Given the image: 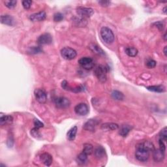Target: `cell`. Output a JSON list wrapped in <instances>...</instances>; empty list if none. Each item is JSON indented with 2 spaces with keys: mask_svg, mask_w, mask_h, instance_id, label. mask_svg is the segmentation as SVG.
I'll return each instance as SVG.
<instances>
[{
  "mask_svg": "<svg viewBox=\"0 0 167 167\" xmlns=\"http://www.w3.org/2000/svg\"><path fill=\"white\" fill-rule=\"evenodd\" d=\"M1 22L2 24L10 25V26H12L15 24L13 17L8 15L1 16Z\"/></svg>",
  "mask_w": 167,
  "mask_h": 167,
  "instance_id": "obj_15",
  "label": "cell"
},
{
  "mask_svg": "<svg viewBox=\"0 0 167 167\" xmlns=\"http://www.w3.org/2000/svg\"><path fill=\"white\" fill-rule=\"evenodd\" d=\"M163 12L164 13H165V14H166V7L163 9Z\"/></svg>",
  "mask_w": 167,
  "mask_h": 167,
  "instance_id": "obj_42",
  "label": "cell"
},
{
  "mask_svg": "<svg viewBox=\"0 0 167 167\" xmlns=\"http://www.w3.org/2000/svg\"><path fill=\"white\" fill-rule=\"evenodd\" d=\"M156 62L153 59H148L146 61V66L149 69H153L156 66Z\"/></svg>",
  "mask_w": 167,
  "mask_h": 167,
  "instance_id": "obj_32",
  "label": "cell"
},
{
  "mask_svg": "<svg viewBox=\"0 0 167 167\" xmlns=\"http://www.w3.org/2000/svg\"><path fill=\"white\" fill-rule=\"evenodd\" d=\"M101 36L102 39L107 44H111L114 41V35L110 28L102 27L101 30Z\"/></svg>",
  "mask_w": 167,
  "mask_h": 167,
  "instance_id": "obj_2",
  "label": "cell"
},
{
  "mask_svg": "<svg viewBox=\"0 0 167 167\" xmlns=\"http://www.w3.org/2000/svg\"><path fill=\"white\" fill-rule=\"evenodd\" d=\"M94 152V147L91 144H86L84 146V148L82 150V152L86 153L87 155H89Z\"/></svg>",
  "mask_w": 167,
  "mask_h": 167,
  "instance_id": "obj_27",
  "label": "cell"
},
{
  "mask_svg": "<svg viewBox=\"0 0 167 167\" xmlns=\"http://www.w3.org/2000/svg\"><path fill=\"white\" fill-rule=\"evenodd\" d=\"M131 130V127L129 126V125H123L121 126L119 133H120L121 137H126L128 135V134L129 133Z\"/></svg>",
  "mask_w": 167,
  "mask_h": 167,
  "instance_id": "obj_21",
  "label": "cell"
},
{
  "mask_svg": "<svg viewBox=\"0 0 167 167\" xmlns=\"http://www.w3.org/2000/svg\"><path fill=\"white\" fill-rule=\"evenodd\" d=\"M135 157L140 162H146L149 159L150 152L142 147L137 146Z\"/></svg>",
  "mask_w": 167,
  "mask_h": 167,
  "instance_id": "obj_3",
  "label": "cell"
},
{
  "mask_svg": "<svg viewBox=\"0 0 167 167\" xmlns=\"http://www.w3.org/2000/svg\"><path fill=\"white\" fill-rule=\"evenodd\" d=\"M76 13L80 18L86 19L88 18H90L94 14V11L91 8L78 7L76 9Z\"/></svg>",
  "mask_w": 167,
  "mask_h": 167,
  "instance_id": "obj_4",
  "label": "cell"
},
{
  "mask_svg": "<svg viewBox=\"0 0 167 167\" xmlns=\"http://www.w3.org/2000/svg\"><path fill=\"white\" fill-rule=\"evenodd\" d=\"M98 3L102 7H107L110 4V2L109 1H99Z\"/></svg>",
  "mask_w": 167,
  "mask_h": 167,
  "instance_id": "obj_39",
  "label": "cell"
},
{
  "mask_svg": "<svg viewBox=\"0 0 167 167\" xmlns=\"http://www.w3.org/2000/svg\"><path fill=\"white\" fill-rule=\"evenodd\" d=\"M52 43V37L49 33H44L40 35L37 39V43L39 45L50 44Z\"/></svg>",
  "mask_w": 167,
  "mask_h": 167,
  "instance_id": "obj_10",
  "label": "cell"
},
{
  "mask_svg": "<svg viewBox=\"0 0 167 167\" xmlns=\"http://www.w3.org/2000/svg\"><path fill=\"white\" fill-rule=\"evenodd\" d=\"M46 18V14L44 11H41L37 13H35L30 15V19L33 22H41L43 21Z\"/></svg>",
  "mask_w": 167,
  "mask_h": 167,
  "instance_id": "obj_13",
  "label": "cell"
},
{
  "mask_svg": "<svg viewBox=\"0 0 167 167\" xmlns=\"http://www.w3.org/2000/svg\"><path fill=\"white\" fill-rule=\"evenodd\" d=\"M88 161V155L84 152L80 153L76 157V162L78 165H83Z\"/></svg>",
  "mask_w": 167,
  "mask_h": 167,
  "instance_id": "obj_19",
  "label": "cell"
},
{
  "mask_svg": "<svg viewBox=\"0 0 167 167\" xmlns=\"http://www.w3.org/2000/svg\"><path fill=\"white\" fill-rule=\"evenodd\" d=\"M153 25H155V26L156 28H157L159 29V30H163V28H164V24H163V22H161V21H159V22H155V23L153 24Z\"/></svg>",
  "mask_w": 167,
  "mask_h": 167,
  "instance_id": "obj_37",
  "label": "cell"
},
{
  "mask_svg": "<svg viewBox=\"0 0 167 167\" xmlns=\"http://www.w3.org/2000/svg\"><path fill=\"white\" fill-rule=\"evenodd\" d=\"M4 4L7 8L12 9H14L16 7V5H17V1H15V0H9V1H5Z\"/></svg>",
  "mask_w": 167,
  "mask_h": 167,
  "instance_id": "obj_30",
  "label": "cell"
},
{
  "mask_svg": "<svg viewBox=\"0 0 167 167\" xmlns=\"http://www.w3.org/2000/svg\"><path fill=\"white\" fill-rule=\"evenodd\" d=\"M77 133V127L74 126L67 133V137L70 141H73L75 139Z\"/></svg>",
  "mask_w": 167,
  "mask_h": 167,
  "instance_id": "obj_23",
  "label": "cell"
},
{
  "mask_svg": "<svg viewBox=\"0 0 167 167\" xmlns=\"http://www.w3.org/2000/svg\"><path fill=\"white\" fill-rule=\"evenodd\" d=\"M99 122L100 121L97 120H95V119H90V120H89L87 122H86L85 124L84 125V129L94 132L95 130V127L99 123Z\"/></svg>",
  "mask_w": 167,
  "mask_h": 167,
  "instance_id": "obj_11",
  "label": "cell"
},
{
  "mask_svg": "<svg viewBox=\"0 0 167 167\" xmlns=\"http://www.w3.org/2000/svg\"><path fill=\"white\" fill-rule=\"evenodd\" d=\"M62 88L63 89H65V90L69 91V86L68 84V82H67L66 80H64V81L62 82Z\"/></svg>",
  "mask_w": 167,
  "mask_h": 167,
  "instance_id": "obj_38",
  "label": "cell"
},
{
  "mask_svg": "<svg viewBox=\"0 0 167 167\" xmlns=\"http://www.w3.org/2000/svg\"><path fill=\"white\" fill-rule=\"evenodd\" d=\"M166 127H164L163 129L160 131L159 133V139L166 142L167 140V133H166Z\"/></svg>",
  "mask_w": 167,
  "mask_h": 167,
  "instance_id": "obj_31",
  "label": "cell"
},
{
  "mask_svg": "<svg viewBox=\"0 0 167 167\" xmlns=\"http://www.w3.org/2000/svg\"><path fill=\"white\" fill-rule=\"evenodd\" d=\"M137 146L142 147V148L149 151V152H153L155 150L154 145L150 141H144V142H140L137 144Z\"/></svg>",
  "mask_w": 167,
  "mask_h": 167,
  "instance_id": "obj_16",
  "label": "cell"
},
{
  "mask_svg": "<svg viewBox=\"0 0 167 167\" xmlns=\"http://www.w3.org/2000/svg\"><path fill=\"white\" fill-rule=\"evenodd\" d=\"M39 129L37 127H34L31 130V136L35 138V139H39L41 137V134L40 133V131L38 130Z\"/></svg>",
  "mask_w": 167,
  "mask_h": 167,
  "instance_id": "obj_29",
  "label": "cell"
},
{
  "mask_svg": "<svg viewBox=\"0 0 167 167\" xmlns=\"http://www.w3.org/2000/svg\"><path fill=\"white\" fill-rule=\"evenodd\" d=\"M54 103L57 108H66L70 105V101L65 97H59L54 99Z\"/></svg>",
  "mask_w": 167,
  "mask_h": 167,
  "instance_id": "obj_8",
  "label": "cell"
},
{
  "mask_svg": "<svg viewBox=\"0 0 167 167\" xmlns=\"http://www.w3.org/2000/svg\"><path fill=\"white\" fill-rule=\"evenodd\" d=\"M95 157L99 159L103 158L105 155V150L102 146H98L94 151Z\"/></svg>",
  "mask_w": 167,
  "mask_h": 167,
  "instance_id": "obj_22",
  "label": "cell"
},
{
  "mask_svg": "<svg viewBox=\"0 0 167 167\" xmlns=\"http://www.w3.org/2000/svg\"><path fill=\"white\" fill-rule=\"evenodd\" d=\"M34 95L36 100L41 104L45 103L47 100V95L46 91L43 89H36L34 91Z\"/></svg>",
  "mask_w": 167,
  "mask_h": 167,
  "instance_id": "obj_7",
  "label": "cell"
},
{
  "mask_svg": "<svg viewBox=\"0 0 167 167\" xmlns=\"http://www.w3.org/2000/svg\"><path fill=\"white\" fill-rule=\"evenodd\" d=\"M41 160L44 165L49 166L52 163V157L49 153H43L40 156Z\"/></svg>",
  "mask_w": 167,
  "mask_h": 167,
  "instance_id": "obj_14",
  "label": "cell"
},
{
  "mask_svg": "<svg viewBox=\"0 0 167 167\" xmlns=\"http://www.w3.org/2000/svg\"><path fill=\"white\" fill-rule=\"evenodd\" d=\"M75 112L77 115L84 116L89 113V108L85 103H80L75 107Z\"/></svg>",
  "mask_w": 167,
  "mask_h": 167,
  "instance_id": "obj_9",
  "label": "cell"
},
{
  "mask_svg": "<svg viewBox=\"0 0 167 167\" xmlns=\"http://www.w3.org/2000/svg\"><path fill=\"white\" fill-rule=\"evenodd\" d=\"M166 49H167V47L165 46V48H164V50H163V54L165 56H166Z\"/></svg>",
  "mask_w": 167,
  "mask_h": 167,
  "instance_id": "obj_40",
  "label": "cell"
},
{
  "mask_svg": "<svg viewBox=\"0 0 167 167\" xmlns=\"http://www.w3.org/2000/svg\"><path fill=\"white\" fill-rule=\"evenodd\" d=\"M33 123H34L35 127L38 128V129H40V128H42V127H44V124L42 123L41 121H40L39 120H37V119H35L34 121H33Z\"/></svg>",
  "mask_w": 167,
  "mask_h": 167,
  "instance_id": "obj_36",
  "label": "cell"
},
{
  "mask_svg": "<svg viewBox=\"0 0 167 167\" xmlns=\"http://www.w3.org/2000/svg\"><path fill=\"white\" fill-rule=\"evenodd\" d=\"M119 128V125L114 123H105L101 125V129L104 131H114Z\"/></svg>",
  "mask_w": 167,
  "mask_h": 167,
  "instance_id": "obj_17",
  "label": "cell"
},
{
  "mask_svg": "<svg viewBox=\"0 0 167 167\" xmlns=\"http://www.w3.org/2000/svg\"><path fill=\"white\" fill-rule=\"evenodd\" d=\"M149 91L157 92V93H163L165 91V86L163 85H159V86H148L146 88Z\"/></svg>",
  "mask_w": 167,
  "mask_h": 167,
  "instance_id": "obj_20",
  "label": "cell"
},
{
  "mask_svg": "<svg viewBox=\"0 0 167 167\" xmlns=\"http://www.w3.org/2000/svg\"><path fill=\"white\" fill-rule=\"evenodd\" d=\"M43 52V50L39 46H32L28 50V53L30 54H37Z\"/></svg>",
  "mask_w": 167,
  "mask_h": 167,
  "instance_id": "obj_28",
  "label": "cell"
},
{
  "mask_svg": "<svg viewBox=\"0 0 167 167\" xmlns=\"http://www.w3.org/2000/svg\"><path fill=\"white\" fill-rule=\"evenodd\" d=\"M153 158L156 163L162 162L165 159V152L160 149H155L153 151Z\"/></svg>",
  "mask_w": 167,
  "mask_h": 167,
  "instance_id": "obj_12",
  "label": "cell"
},
{
  "mask_svg": "<svg viewBox=\"0 0 167 167\" xmlns=\"http://www.w3.org/2000/svg\"><path fill=\"white\" fill-rule=\"evenodd\" d=\"M12 121H13V118L11 115H3L1 114V116H0V124H1V125L11 123Z\"/></svg>",
  "mask_w": 167,
  "mask_h": 167,
  "instance_id": "obj_18",
  "label": "cell"
},
{
  "mask_svg": "<svg viewBox=\"0 0 167 167\" xmlns=\"http://www.w3.org/2000/svg\"><path fill=\"white\" fill-rule=\"evenodd\" d=\"M22 6L25 9H29L31 7V5L32 4V1L31 0H25V1H22Z\"/></svg>",
  "mask_w": 167,
  "mask_h": 167,
  "instance_id": "obj_34",
  "label": "cell"
},
{
  "mask_svg": "<svg viewBox=\"0 0 167 167\" xmlns=\"http://www.w3.org/2000/svg\"><path fill=\"white\" fill-rule=\"evenodd\" d=\"M80 65L86 70H91L94 67V60L89 57H84L78 60Z\"/></svg>",
  "mask_w": 167,
  "mask_h": 167,
  "instance_id": "obj_6",
  "label": "cell"
},
{
  "mask_svg": "<svg viewBox=\"0 0 167 167\" xmlns=\"http://www.w3.org/2000/svg\"><path fill=\"white\" fill-rule=\"evenodd\" d=\"M61 55L65 60H72L75 59L77 56L75 50L70 47H65L61 50Z\"/></svg>",
  "mask_w": 167,
  "mask_h": 167,
  "instance_id": "obj_5",
  "label": "cell"
},
{
  "mask_svg": "<svg viewBox=\"0 0 167 167\" xmlns=\"http://www.w3.org/2000/svg\"><path fill=\"white\" fill-rule=\"evenodd\" d=\"M111 95H112V98L117 101H122V100H123V99H124L123 94L120 91H118V90H114L112 92Z\"/></svg>",
  "mask_w": 167,
  "mask_h": 167,
  "instance_id": "obj_26",
  "label": "cell"
},
{
  "mask_svg": "<svg viewBox=\"0 0 167 167\" xmlns=\"http://www.w3.org/2000/svg\"><path fill=\"white\" fill-rule=\"evenodd\" d=\"M89 49L92 51V52H95V54H97L99 55H105V52L102 50L100 47L98 46L97 44H91L90 46H89Z\"/></svg>",
  "mask_w": 167,
  "mask_h": 167,
  "instance_id": "obj_25",
  "label": "cell"
},
{
  "mask_svg": "<svg viewBox=\"0 0 167 167\" xmlns=\"http://www.w3.org/2000/svg\"><path fill=\"white\" fill-rule=\"evenodd\" d=\"M63 15L60 12H56L54 15V21L55 22H61L63 20Z\"/></svg>",
  "mask_w": 167,
  "mask_h": 167,
  "instance_id": "obj_33",
  "label": "cell"
},
{
  "mask_svg": "<svg viewBox=\"0 0 167 167\" xmlns=\"http://www.w3.org/2000/svg\"><path fill=\"white\" fill-rule=\"evenodd\" d=\"M109 71L108 67L105 65H98L95 69V75L101 82H105L107 79V73Z\"/></svg>",
  "mask_w": 167,
  "mask_h": 167,
  "instance_id": "obj_1",
  "label": "cell"
},
{
  "mask_svg": "<svg viewBox=\"0 0 167 167\" xmlns=\"http://www.w3.org/2000/svg\"><path fill=\"white\" fill-rule=\"evenodd\" d=\"M159 146H160L159 149H160L162 151H163V152H165V151H166V142L165 141H164L159 139Z\"/></svg>",
  "mask_w": 167,
  "mask_h": 167,
  "instance_id": "obj_35",
  "label": "cell"
},
{
  "mask_svg": "<svg viewBox=\"0 0 167 167\" xmlns=\"http://www.w3.org/2000/svg\"><path fill=\"white\" fill-rule=\"evenodd\" d=\"M125 54L129 57H135L139 53L138 50L134 47H127L125 49Z\"/></svg>",
  "mask_w": 167,
  "mask_h": 167,
  "instance_id": "obj_24",
  "label": "cell"
},
{
  "mask_svg": "<svg viewBox=\"0 0 167 167\" xmlns=\"http://www.w3.org/2000/svg\"><path fill=\"white\" fill-rule=\"evenodd\" d=\"M163 38H164V40H165V41H166V33H165V35H164Z\"/></svg>",
  "mask_w": 167,
  "mask_h": 167,
  "instance_id": "obj_41",
  "label": "cell"
}]
</instances>
